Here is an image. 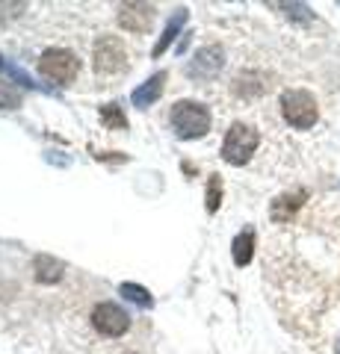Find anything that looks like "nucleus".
<instances>
[{
	"label": "nucleus",
	"mask_w": 340,
	"mask_h": 354,
	"mask_svg": "<svg viewBox=\"0 0 340 354\" xmlns=\"http://www.w3.org/2000/svg\"><path fill=\"white\" fill-rule=\"evenodd\" d=\"M281 115L290 127L308 130L316 124V118H320V106H316L314 95L305 92V88H287V92L281 95Z\"/></svg>",
	"instance_id": "f03ea898"
},
{
	"label": "nucleus",
	"mask_w": 340,
	"mask_h": 354,
	"mask_svg": "<svg viewBox=\"0 0 340 354\" xmlns=\"http://www.w3.org/2000/svg\"><path fill=\"white\" fill-rule=\"evenodd\" d=\"M118 24L130 32H148L154 24V6L151 3H125L118 12Z\"/></svg>",
	"instance_id": "6e6552de"
},
{
	"label": "nucleus",
	"mask_w": 340,
	"mask_h": 354,
	"mask_svg": "<svg viewBox=\"0 0 340 354\" xmlns=\"http://www.w3.org/2000/svg\"><path fill=\"white\" fill-rule=\"evenodd\" d=\"M222 65H225V50L219 44H207V48H199L193 53L190 65H186V77L190 80H213L222 71Z\"/></svg>",
	"instance_id": "423d86ee"
},
{
	"label": "nucleus",
	"mask_w": 340,
	"mask_h": 354,
	"mask_svg": "<svg viewBox=\"0 0 340 354\" xmlns=\"http://www.w3.org/2000/svg\"><path fill=\"white\" fill-rule=\"evenodd\" d=\"M305 198H308V192H305V189H296V192H287V195H278L276 201H272L269 216L276 218V221H287V218H293L296 209L305 204Z\"/></svg>",
	"instance_id": "9b49d317"
},
{
	"label": "nucleus",
	"mask_w": 340,
	"mask_h": 354,
	"mask_svg": "<svg viewBox=\"0 0 340 354\" xmlns=\"http://www.w3.org/2000/svg\"><path fill=\"white\" fill-rule=\"evenodd\" d=\"M163 86H166V71L151 74L145 83L134 88V106H136V109H148V106L163 95Z\"/></svg>",
	"instance_id": "9d476101"
},
{
	"label": "nucleus",
	"mask_w": 340,
	"mask_h": 354,
	"mask_svg": "<svg viewBox=\"0 0 340 354\" xmlns=\"http://www.w3.org/2000/svg\"><path fill=\"white\" fill-rule=\"evenodd\" d=\"M127 68V53L122 48V41L113 36H104L95 41V71L98 74H118Z\"/></svg>",
	"instance_id": "0eeeda50"
},
{
	"label": "nucleus",
	"mask_w": 340,
	"mask_h": 354,
	"mask_svg": "<svg viewBox=\"0 0 340 354\" xmlns=\"http://www.w3.org/2000/svg\"><path fill=\"white\" fill-rule=\"evenodd\" d=\"M231 254H234L237 266H249L251 257H255V230L251 227L240 230V234L234 236V242H231Z\"/></svg>",
	"instance_id": "f8f14e48"
},
{
	"label": "nucleus",
	"mask_w": 340,
	"mask_h": 354,
	"mask_svg": "<svg viewBox=\"0 0 340 354\" xmlns=\"http://www.w3.org/2000/svg\"><path fill=\"white\" fill-rule=\"evenodd\" d=\"M204 198H207V201H204L207 213H216L219 204H222V177H219V174L207 177V195Z\"/></svg>",
	"instance_id": "2eb2a0df"
},
{
	"label": "nucleus",
	"mask_w": 340,
	"mask_h": 354,
	"mask_svg": "<svg viewBox=\"0 0 340 354\" xmlns=\"http://www.w3.org/2000/svg\"><path fill=\"white\" fill-rule=\"evenodd\" d=\"M6 71H9V77H12V80H18L21 86H30V88H36V83L30 80V77L21 71V68H15V65H6Z\"/></svg>",
	"instance_id": "a211bd4d"
},
{
	"label": "nucleus",
	"mask_w": 340,
	"mask_h": 354,
	"mask_svg": "<svg viewBox=\"0 0 340 354\" xmlns=\"http://www.w3.org/2000/svg\"><path fill=\"white\" fill-rule=\"evenodd\" d=\"M39 71H42V77H48L51 83L69 86L74 77L80 74V59L65 48H48L39 57Z\"/></svg>",
	"instance_id": "20e7f679"
},
{
	"label": "nucleus",
	"mask_w": 340,
	"mask_h": 354,
	"mask_svg": "<svg viewBox=\"0 0 340 354\" xmlns=\"http://www.w3.org/2000/svg\"><path fill=\"white\" fill-rule=\"evenodd\" d=\"M258 142H260L258 130L243 124V121H237V124L228 127L225 139H222V160L228 165H246L251 157H255Z\"/></svg>",
	"instance_id": "7ed1b4c3"
},
{
	"label": "nucleus",
	"mask_w": 340,
	"mask_h": 354,
	"mask_svg": "<svg viewBox=\"0 0 340 354\" xmlns=\"http://www.w3.org/2000/svg\"><path fill=\"white\" fill-rule=\"evenodd\" d=\"M186 18H190V12H186V9H175L172 18L166 21V27H163V32H160L157 44H154V48H151V57L160 59V53H166V50H169V44H172L175 39H178V32L184 30Z\"/></svg>",
	"instance_id": "1a4fd4ad"
},
{
	"label": "nucleus",
	"mask_w": 340,
	"mask_h": 354,
	"mask_svg": "<svg viewBox=\"0 0 340 354\" xmlns=\"http://www.w3.org/2000/svg\"><path fill=\"white\" fill-rule=\"evenodd\" d=\"M101 121H104L107 127H116V130H125V127H127V118L122 115L118 104H107V106H101Z\"/></svg>",
	"instance_id": "dca6fc26"
},
{
	"label": "nucleus",
	"mask_w": 340,
	"mask_h": 354,
	"mask_svg": "<svg viewBox=\"0 0 340 354\" xmlns=\"http://www.w3.org/2000/svg\"><path fill=\"white\" fill-rule=\"evenodd\" d=\"M33 269H36V281H42V283H57L62 278L65 266L60 260L48 257V254H42V257H36V263H33Z\"/></svg>",
	"instance_id": "ddd939ff"
},
{
	"label": "nucleus",
	"mask_w": 340,
	"mask_h": 354,
	"mask_svg": "<svg viewBox=\"0 0 340 354\" xmlns=\"http://www.w3.org/2000/svg\"><path fill=\"white\" fill-rule=\"evenodd\" d=\"M278 9L293 21H302V24H308V21L314 18L311 6H305V3H278Z\"/></svg>",
	"instance_id": "f3484780"
},
{
	"label": "nucleus",
	"mask_w": 340,
	"mask_h": 354,
	"mask_svg": "<svg viewBox=\"0 0 340 354\" xmlns=\"http://www.w3.org/2000/svg\"><path fill=\"white\" fill-rule=\"evenodd\" d=\"M169 124L175 127V136L199 139L211 130V109L202 101H178L169 113Z\"/></svg>",
	"instance_id": "f257e3e1"
},
{
	"label": "nucleus",
	"mask_w": 340,
	"mask_h": 354,
	"mask_svg": "<svg viewBox=\"0 0 340 354\" xmlns=\"http://www.w3.org/2000/svg\"><path fill=\"white\" fill-rule=\"evenodd\" d=\"M118 292H122L130 304H136L142 310L154 307V298H151V292L145 290V286H139V283H122V286H118Z\"/></svg>",
	"instance_id": "4468645a"
},
{
	"label": "nucleus",
	"mask_w": 340,
	"mask_h": 354,
	"mask_svg": "<svg viewBox=\"0 0 340 354\" xmlns=\"http://www.w3.org/2000/svg\"><path fill=\"white\" fill-rule=\"evenodd\" d=\"M0 68H6V65H3V59H0Z\"/></svg>",
	"instance_id": "aec40b11"
},
{
	"label": "nucleus",
	"mask_w": 340,
	"mask_h": 354,
	"mask_svg": "<svg viewBox=\"0 0 340 354\" xmlns=\"http://www.w3.org/2000/svg\"><path fill=\"white\" fill-rule=\"evenodd\" d=\"M92 325L101 337H122L130 328V316L113 301H101L92 310Z\"/></svg>",
	"instance_id": "39448f33"
},
{
	"label": "nucleus",
	"mask_w": 340,
	"mask_h": 354,
	"mask_svg": "<svg viewBox=\"0 0 340 354\" xmlns=\"http://www.w3.org/2000/svg\"><path fill=\"white\" fill-rule=\"evenodd\" d=\"M334 348H337V354H340V337H337V342H334Z\"/></svg>",
	"instance_id": "6ab92c4d"
}]
</instances>
